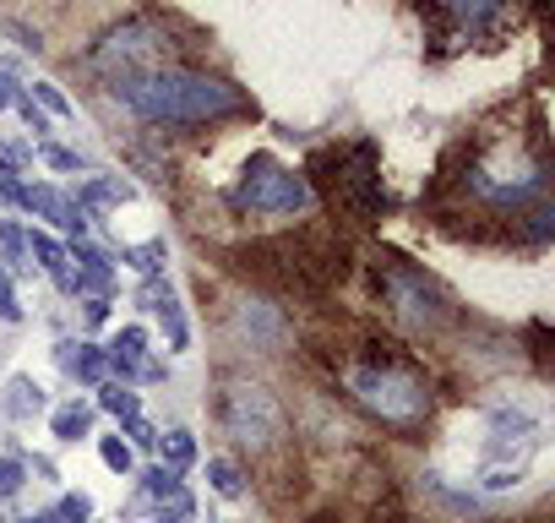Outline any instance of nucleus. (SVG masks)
<instances>
[{
	"mask_svg": "<svg viewBox=\"0 0 555 523\" xmlns=\"http://www.w3.org/2000/svg\"><path fill=\"white\" fill-rule=\"evenodd\" d=\"M240 202L250 213H300L311 202L306 180L289 175V169H278L272 158H250L245 175H240Z\"/></svg>",
	"mask_w": 555,
	"mask_h": 523,
	"instance_id": "4",
	"label": "nucleus"
},
{
	"mask_svg": "<svg viewBox=\"0 0 555 523\" xmlns=\"http://www.w3.org/2000/svg\"><path fill=\"white\" fill-rule=\"evenodd\" d=\"M104 463H115V469H126V463H131V452H126L120 442H104Z\"/></svg>",
	"mask_w": 555,
	"mask_h": 523,
	"instance_id": "13",
	"label": "nucleus"
},
{
	"mask_svg": "<svg viewBox=\"0 0 555 523\" xmlns=\"http://www.w3.org/2000/svg\"><path fill=\"white\" fill-rule=\"evenodd\" d=\"M234 328H240V339H245L250 349H261V355H272L278 344H284V317H278L267 301H245L240 317H234Z\"/></svg>",
	"mask_w": 555,
	"mask_h": 523,
	"instance_id": "6",
	"label": "nucleus"
},
{
	"mask_svg": "<svg viewBox=\"0 0 555 523\" xmlns=\"http://www.w3.org/2000/svg\"><path fill=\"white\" fill-rule=\"evenodd\" d=\"M349 393L382 420V425H398V431H414L425 414H430V393L414 371H403L398 360H365L349 371Z\"/></svg>",
	"mask_w": 555,
	"mask_h": 523,
	"instance_id": "2",
	"label": "nucleus"
},
{
	"mask_svg": "<svg viewBox=\"0 0 555 523\" xmlns=\"http://www.w3.org/2000/svg\"><path fill=\"white\" fill-rule=\"evenodd\" d=\"M0 88H7V82H0ZM0 104H7V93H0Z\"/></svg>",
	"mask_w": 555,
	"mask_h": 523,
	"instance_id": "15",
	"label": "nucleus"
},
{
	"mask_svg": "<svg viewBox=\"0 0 555 523\" xmlns=\"http://www.w3.org/2000/svg\"><path fill=\"white\" fill-rule=\"evenodd\" d=\"M115 93L142 120H164V126H207L245 110L240 88L202 72H131V77H115Z\"/></svg>",
	"mask_w": 555,
	"mask_h": 523,
	"instance_id": "1",
	"label": "nucleus"
},
{
	"mask_svg": "<svg viewBox=\"0 0 555 523\" xmlns=\"http://www.w3.org/2000/svg\"><path fill=\"white\" fill-rule=\"evenodd\" d=\"M441 12H452V17H463V23H479V17H490L501 0H436Z\"/></svg>",
	"mask_w": 555,
	"mask_h": 523,
	"instance_id": "7",
	"label": "nucleus"
},
{
	"mask_svg": "<svg viewBox=\"0 0 555 523\" xmlns=\"http://www.w3.org/2000/svg\"><path fill=\"white\" fill-rule=\"evenodd\" d=\"M12 393H17V398H12L17 409H39V404H44V398H39V387H28V382H17Z\"/></svg>",
	"mask_w": 555,
	"mask_h": 523,
	"instance_id": "11",
	"label": "nucleus"
},
{
	"mask_svg": "<svg viewBox=\"0 0 555 523\" xmlns=\"http://www.w3.org/2000/svg\"><path fill=\"white\" fill-rule=\"evenodd\" d=\"M82 425H88V414H82V409H66V414L55 420V431H61V436H77Z\"/></svg>",
	"mask_w": 555,
	"mask_h": 523,
	"instance_id": "9",
	"label": "nucleus"
},
{
	"mask_svg": "<svg viewBox=\"0 0 555 523\" xmlns=\"http://www.w3.org/2000/svg\"><path fill=\"white\" fill-rule=\"evenodd\" d=\"M185 458H191V436L175 431V436H169V463H185Z\"/></svg>",
	"mask_w": 555,
	"mask_h": 523,
	"instance_id": "12",
	"label": "nucleus"
},
{
	"mask_svg": "<svg viewBox=\"0 0 555 523\" xmlns=\"http://www.w3.org/2000/svg\"><path fill=\"white\" fill-rule=\"evenodd\" d=\"M61 512H66V518H77V523H82V518H88V496H72V501H66V507H61Z\"/></svg>",
	"mask_w": 555,
	"mask_h": 523,
	"instance_id": "14",
	"label": "nucleus"
},
{
	"mask_svg": "<svg viewBox=\"0 0 555 523\" xmlns=\"http://www.w3.org/2000/svg\"><path fill=\"white\" fill-rule=\"evenodd\" d=\"M223 425L234 442L245 447H272L278 436H284V409H278V398L256 382H234L223 393Z\"/></svg>",
	"mask_w": 555,
	"mask_h": 523,
	"instance_id": "3",
	"label": "nucleus"
},
{
	"mask_svg": "<svg viewBox=\"0 0 555 523\" xmlns=\"http://www.w3.org/2000/svg\"><path fill=\"white\" fill-rule=\"evenodd\" d=\"M387 301H392V311H398L403 322H414V328H441V322L452 317V301H447L425 273H414V268L387 273Z\"/></svg>",
	"mask_w": 555,
	"mask_h": 523,
	"instance_id": "5",
	"label": "nucleus"
},
{
	"mask_svg": "<svg viewBox=\"0 0 555 523\" xmlns=\"http://www.w3.org/2000/svg\"><path fill=\"white\" fill-rule=\"evenodd\" d=\"M207 474H212V485H218L223 496H240V485H245V480H240V469H234V463H223V458H212V463H207Z\"/></svg>",
	"mask_w": 555,
	"mask_h": 523,
	"instance_id": "8",
	"label": "nucleus"
},
{
	"mask_svg": "<svg viewBox=\"0 0 555 523\" xmlns=\"http://www.w3.org/2000/svg\"><path fill=\"white\" fill-rule=\"evenodd\" d=\"M17 485H23V469L17 463H0V496H12Z\"/></svg>",
	"mask_w": 555,
	"mask_h": 523,
	"instance_id": "10",
	"label": "nucleus"
}]
</instances>
